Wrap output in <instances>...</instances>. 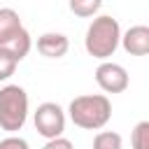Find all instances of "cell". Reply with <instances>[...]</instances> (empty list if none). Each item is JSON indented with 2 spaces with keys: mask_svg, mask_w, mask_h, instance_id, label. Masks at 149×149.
Segmentation results:
<instances>
[{
  "mask_svg": "<svg viewBox=\"0 0 149 149\" xmlns=\"http://www.w3.org/2000/svg\"><path fill=\"white\" fill-rule=\"evenodd\" d=\"M70 121L84 130H100L112 119V102L105 93H86L70 100Z\"/></svg>",
  "mask_w": 149,
  "mask_h": 149,
  "instance_id": "1",
  "label": "cell"
},
{
  "mask_svg": "<svg viewBox=\"0 0 149 149\" xmlns=\"http://www.w3.org/2000/svg\"><path fill=\"white\" fill-rule=\"evenodd\" d=\"M121 42V26L114 16L109 14H100L93 16V21L86 28V37H84V47L88 51V56L102 61H109V56H114V51L119 49Z\"/></svg>",
  "mask_w": 149,
  "mask_h": 149,
  "instance_id": "2",
  "label": "cell"
},
{
  "mask_svg": "<svg viewBox=\"0 0 149 149\" xmlns=\"http://www.w3.org/2000/svg\"><path fill=\"white\" fill-rule=\"evenodd\" d=\"M28 119V93L19 84H5L0 88V128L16 133L26 126Z\"/></svg>",
  "mask_w": 149,
  "mask_h": 149,
  "instance_id": "3",
  "label": "cell"
},
{
  "mask_svg": "<svg viewBox=\"0 0 149 149\" xmlns=\"http://www.w3.org/2000/svg\"><path fill=\"white\" fill-rule=\"evenodd\" d=\"M33 123H35V130L47 140L63 137L65 112L58 102H42V105H37V109L33 114Z\"/></svg>",
  "mask_w": 149,
  "mask_h": 149,
  "instance_id": "4",
  "label": "cell"
},
{
  "mask_svg": "<svg viewBox=\"0 0 149 149\" xmlns=\"http://www.w3.org/2000/svg\"><path fill=\"white\" fill-rule=\"evenodd\" d=\"M93 77H95V84L105 93H123L128 88V84H130V77H128L126 68L114 63V61H102L95 68Z\"/></svg>",
  "mask_w": 149,
  "mask_h": 149,
  "instance_id": "5",
  "label": "cell"
},
{
  "mask_svg": "<svg viewBox=\"0 0 149 149\" xmlns=\"http://www.w3.org/2000/svg\"><path fill=\"white\" fill-rule=\"evenodd\" d=\"M119 44L130 56H147L149 54V28L147 26H130L126 33H121Z\"/></svg>",
  "mask_w": 149,
  "mask_h": 149,
  "instance_id": "6",
  "label": "cell"
},
{
  "mask_svg": "<svg viewBox=\"0 0 149 149\" xmlns=\"http://www.w3.org/2000/svg\"><path fill=\"white\" fill-rule=\"evenodd\" d=\"M70 49V40L63 33H42L37 37V51L44 58H63Z\"/></svg>",
  "mask_w": 149,
  "mask_h": 149,
  "instance_id": "7",
  "label": "cell"
},
{
  "mask_svg": "<svg viewBox=\"0 0 149 149\" xmlns=\"http://www.w3.org/2000/svg\"><path fill=\"white\" fill-rule=\"evenodd\" d=\"M30 47H33V40H30V33L26 30V28H21L16 35H12L5 44H0V49H5L7 54H12L19 63L28 56V51H30Z\"/></svg>",
  "mask_w": 149,
  "mask_h": 149,
  "instance_id": "8",
  "label": "cell"
},
{
  "mask_svg": "<svg viewBox=\"0 0 149 149\" xmlns=\"http://www.w3.org/2000/svg\"><path fill=\"white\" fill-rule=\"evenodd\" d=\"M23 28L21 16L12 7H0V44H5L12 35H16Z\"/></svg>",
  "mask_w": 149,
  "mask_h": 149,
  "instance_id": "9",
  "label": "cell"
},
{
  "mask_svg": "<svg viewBox=\"0 0 149 149\" xmlns=\"http://www.w3.org/2000/svg\"><path fill=\"white\" fill-rule=\"evenodd\" d=\"M102 2L100 0H70V12L81 16V19H91L100 12Z\"/></svg>",
  "mask_w": 149,
  "mask_h": 149,
  "instance_id": "10",
  "label": "cell"
},
{
  "mask_svg": "<svg viewBox=\"0 0 149 149\" xmlns=\"http://www.w3.org/2000/svg\"><path fill=\"white\" fill-rule=\"evenodd\" d=\"M121 147H123V140L114 130H100L93 137V149H121Z\"/></svg>",
  "mask_w": 149,
  "mask_h": 149,
  "instance_id": "11",
  "label": "cell"
},
{
  "mask_svg": "<svg viewBox=\"0 0 149 149\" xmlns=\"http://www.w3.org/2000/svg\"><path fill=\"white\" fill-rule=\"evenodd\" d=\"M130 147L133 149H149V121L135 123L130 133Z\"/></svg>",
  "mask_w": 149,
  "mask_h": 149,
  "instance_id": "12",
  "label": "cell"
},
{
  "mask_svg": "<svg viewBox=\"0 0 149 149\" xmlns=\"http://www.w3.org/2000/svg\"><path fill=\"white\" fill-rule=\"evenodd\" d=\"M16 65H19V61H16L12 54H7L5 49H0V81H7V79L14 74Z\"/></svg>",
  "mask_w": 149,
  "mask_h": 149,
  "instance_id": "13",
  "label": "cell"
},
{
  "mask_svg": "<svg viewBox=\"0 0 149 149\" xmlns=\"http://www.w3.org/2000/svg\"><path fill=\"white\" fill-rule=\"evenodd\" d=\"M0 149H30L28 142L19 135H7L5 140H0Z\"/></svg>",
  "mask_w": 149,
  "mask_h": 149,
  "instance_id": "14",
  "label": "cell"
},
{
  "mask_svg": "<svg viewBox=\"0 0 149 149\" xmlns=\"http://www.w3.org/2000/svg\"><path fill=\"white\" fill-rule=\"evenodd\" d=\"M42 149H74V147L68 137H56V140H47V144Z\"/></svg>",
  "mask_w": 149,
  "mask_h": 149,
  "instance_id": "15",
  "label": "cell"
}]
</instances>
